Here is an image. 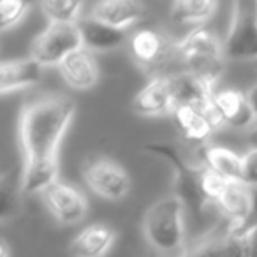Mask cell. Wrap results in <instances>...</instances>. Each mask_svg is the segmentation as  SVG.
Wrapping results in <instances>:
<instances>
[{"label": "cell", "mask_w": 257, "mask_h": 257, "mask_svg": "<svg viewBox=\"0 0 257 257\" xmlns=\"http://www.w3.org/2000/svg\"><path fill=\"white\" fill-rule=\"evenodd\" d=\"M30 6L23 0H2L0 4V27L2 30H9L18 25L25 18Z\"/></svg>", "instance_id": "cell-23"}, {"label": "cell", "mask_w": 257, "mask_h": 257, "mask_svg": "<svg viewBox=\"0 0 257 257\" xmlns=\"http://www.w3.org/2000/svg\"><path fill=\"white\" fill-rule=\"evenodd\" d=\"M62 78L76 90H88L95 86L99 79V65L93 53L86 48H79L65 57L58 65Z\"/></svg>", "instance_id": "cell-13"}, {"label": "cell", "mask_w": 257, "mask_h": 257, "mask_svg": "<svg viewBox=\"0 0 257 257\" xmlns=\"http://www.w3.org/2000/svg\"><path fill=\"white\" fill-rule=\"evenodd\" d=\"M131 57L138 64V67L145 72L157 76H168L166 72L175 65L176 60L182 62L180 57V43L169 39L159 29H140L128 39Z\"/></svg>", "instance_id": "cell-5"}, {"label": "cell", "mask_w": 257, "mask_h": 257, "mask_svg": "<svg viewBox=\"0 0 257 257\" xmlns=\"http://www.w3.org/2000/svg\"><path fill=\"white\" fill-rule=\"evenodd\" d=\"M114 231L106 224H92L79 231L69 245L72 257H104L114 243Z\"/></svg>", "instance_id": "cell-17"}, {"label": "cell", "mask_w": 257, "mask_h": 257, "mask_svg": "<svg viewBox=\"0 0 257 257\" xmlns=\"http://www.w3.org/2000/svg\"><path fill=\"white\" fill-rule=\"evenodd\" d=\"M224 55L231 60L257 58V2L241 0L234 4Z\"/></svg>", "instance_id": "cell-6"}, {"label": "cell", "mask_w": 257, "mask_h": 257, "mask_svg": "<svg viewBox=\"0 0 257 257\" xmlns=\"http://www.w3.org/2000/svg\"><path fill=\"white\" fill-rule=\"evenodd\" d=\"M0 257H9V246H8V241H6V239L0 241Z\"/></svg>", "instance_id": "cell-32"}, {"label": "cell", "mask_w": 257, "mask_h": 257, "mask_svg": "<svg viewBox=\"0 0 257 257\" xmlns=\"http://www.w3.org/2000/svg\"><path fill=\"white\" fill-rule=\"evenodd\" d=\"M182 65L187 72L215 85L224 71V43L210 29L197 27L180 43Z\"/></svg>", "instance_id": "cell-3"}, {"label": "cell", "mask_w": 257, "mask_h": 257, "mask_svg": "<svg viewBox=\"0 0 257 257\" xmlns=\"http://www.w3.org/2000/svg\"><path fill=\"white\" fill-rule=\"evenodd\" d=\"M83 176L86 185L104 199H123L131 190V176L123 166L113 159H90L83 168Z\"/></svg>", "instance_id": "cell-8"}, {"label": "cell", "mask_w": 257, "mask_h": 257, "mask_svg": "<svg viewBox=\"0 0 257 257\" xmlns=\"http://www.w3.org/2000/svg\"><path fill=\"white\" fill-rule=\"evenodd\" d=\"M246 97H248L250 107H252L253 114H255V118H257V85H253L252 88L246 92Z\"/></svg>", "instance_id": "cell-30"}, {"label": "cell", "mask_w": 257, "mask_h": 257, "mask_svg": "<svg viewBox=\"0 0 257 257\" xmlns=\"http://www.w3.org/2000/svg\"><path fill=\"white\" fill-rule=\"evenodd\" d=\"M43 67L36 58L6 60L0 65V92L9 93L20 88L32 86L43 78Z\"/></svg>", "instance_id": "cell-16"}, {"label": "cell", "mask_w": 257, "mask_h": 257, "mask_svg": "<svg viewBox=\"0 0 257 257\" xmlns=\"http://www.w3.org/2000/svg\"><path fill=\"white\" fill-rule=\"evenodd\" d=\"M246 239H248V245H250V252H252V257H257V224L253 225L250 231L245 232Z\"/></svg>", "instance_id": "cell-29"}, {"label": "cell", "mask_w": 257, "mask_h": 257, "mask_svg": "<svg viewBox=\"0 0 257 257\" xmlns=\"http://www.w3.org/2000/svg\"><path fill=\"white\" fill-rule=\"evenodd\" d=\"M145 150L171 164V168L175 169V196L182 201L183 208L192 217V220L197 225H203L204 206L208 203V197L204 196L201 185L203 166L197 168L189 164L178 148L168 143H148L145 145Z\"/></svg>", "instance_id": "cell-2"}, {"label": "cell", "mask_w": 257, "mask_h": 257, "mask_svg": "<svg viewBox=\"0 0 257 257\" xmlns=\"http://www.w3.org/2000/svg\"><path fill=\"white\" fill-rule=\"evenodd\" d=\"M224 257H252L246 234L229 232L224 236Z\"/></svg>", "instance_id": "cell-25"}, {"label": "cell", "mask_w": 257, "mask_h": 257, "mask_svg": "<svg viewBox=\"0 0 257 257\" xmlns=\"http://www.w3.org/2000/svg\"><path fill=\"white\" fill-rule=\"evenodd\" d=\"M252 189V213H250V218L246 222V225L241 229V231H232V232H239V234H245L246 231L253 227L257 224V185L255 187H250Z\"/></svg>", "instance_id": "cell-28"}, {"label": "cell", "mask_w": 257, "mask_h": 257, "mask_svg": "<svg viewBox=\"0 0 257 257\" xmlns=\"http://www.w3.org/2000/svg\"><path fill=\"white\" fill-rule=\"evenodd\" d=\"M243 182L250 187L257 185V152L248 150L243 155Z\"/></svg>", "instance_id": "cell-27"}, {"label": "cell", "mask_w": 257, "mask_h": 257, "mask_svg": "<svg viewBox=\"0 0 257 257\" xmlns=\"http://www.w3.org/2000/svg\"><path fill=\"white\" fill-rule=\"evenodd\" d=\"M83 4L76 0H48L41 4V11L50 23H76Z\"/></svg>", "instance_id": "cell-22"}, {"label": "cell", "mask_w": 257, "mask_h": 257, "mask_svg": "<svg viewBox=\"0 0 257 257\" xmlns=\"http://www.w3.org/2000/svg\"><path fill=\"white\" fill-rule=\"evenodd\" d=\"M231 180H227L225 176H222L220 173L213 171V169L203 166V175H201V185H203V192L208 197V201H215L220 197V194L224 192V189L227 187V183Z\"/></svg>", "instance_id": "cell-24"}, {"label": "cell", "mask_w": 257, "mask_h": 257, "mask_svg": "<svg viewBox=\"0 0 257 257\" xmlns=\"http://www.w3.org/2000/svg\"><path fill=\"white\" fill-rule=\"evenodd\" d=\"M213 104L218 111L222 123L234 128L250 127L255 120L252 107H250L248 97L245 92L238 88H224L215 90Z\"/></svg>", "instance_id": "cell-12"}, {"label": "cell", "mask_w": 257, "mask_h": 257, "mask_svg": "<svg viewBox=\"0 0 257 257\" xmlns=\"http://www.w3.org/2000/svg\"><path fill=\"white\" fill-rule=\"evenodd\" d=\"M43 201L60 224H78L85 218L88 204L76 187L64 182H53L43 192Z\"/></svg>", "instance_id": "cell-9"}, {"label": "cell", "mask_w": 257, "mask_h": 257, "mask_svg": "<svg viewBox=\"0 0 257 257\" xmlns=\"http://www.w3.org/2000/svg\"><path fill=\"white\" fill-rule=\"evenodd\" d=\"M78 29L81 32L83 48L90 51H109L116 50L125 43V30L113 29L106 23L93 20L90 16L79 20Z\"/></svg>", "instance_id": "cell-18"}, {"label": "cell", "mask_w": 257, "mask_h": 257, "mask_svg": "<svg viewBox=\"0 0 257 257\" xmlns=\"http://www.w3.org/2000/svg\"><path fill=\"white\" fill-rule=\"evenodd\" d=\"M171 83L169 76L152 78L133 99V109L143 116H157V114L173 113L175 109Z\"/></svg>", "instance_id": "cell-10"}, {"label": "cell", "mask_w": 257, "mask_h": 257, "mask_svg": "<svg viewBox=\"0 0 257 257\" xmlns=\"http://www.w3.org/2000/svg\"><path fill=\"white\" fill-rule=\"evenodd\" d=\"M171 114L175 125L187 141L204 143L215 131V127L206 118V114L194 106H175Z\"/></svg>", "instance_id": "cell-20"}, {"label": "cell", "mask_w": 257, "mask_h": 257, "mask_svg": "<svg viewBox=\"0 0 257 257\" xmlns=\"http://www.w3.org/2000/svg\"><path fill=\"white\" fill-rule=\"evenodd\" d=\"M217 11V2L210 0H180L171 6L169 18L176 25H201Z\"/></svg>", "instance_id": "cell-21"}, {"label": "cell", "mask_w": 257, "mask_h": 257, "mask_svg": "<svg viewBox=\"0 0 257 257\" xmlns=\"http://www.w3.org/2000/svg\"><path fill=\"white\" fill-rule=\"evenodd\" d=\"M173 99L176 106L204 107L213 100V85L203 81L197 76L183 71L178 74H169Z\"/></svg>", "instance_id": "cell-15"}, {"label": "cell", "mask_w": 257, "mask_h": 257, "mask_svg": "<svg viewBox=\"0 0 257 257\" xmlns=\"http://www.w3.org/2000/svg\"><path fill=\"white\" fill-rule=\"evenodd\" d=\"M203 166L220 173L231 182H243V155L220 145H208L199 152Z\"/></svg>", "instance_id": "cell-19"}, {"label": "cell", "mask_w": 257, "mask_h": 257, "mask_svg": "<svg viewBox=\"0 0 257 257\" xmlns=\"http://www.w3.org/2000/svg\"><path fill=\"white\" fill-rule=\"evenodd\" d=\"M83 48L78 23H50L34 39L30 57L41 65H60V62Z\"/></svg>", "instance_id": "cell-7"}, {"label": "cell", "mask_w": 257, "mask_h": 257, "mask_svg": "<svg viewBox=\"0 0 257 257\" xmlns=\"http://www.w3.org/2000/svg\"><path fill=\"white\" fill-rule=\"evenodd\" d=\"M246 143H248L250 150H255L257 152V125L248 131V134H246Z\"/></svg>", "instance_id": "cell-31"}, {"label": "cell", "mask_w": 257, "mask_h": 257, "mask_svg": "<svg viewBox=\"0 0 257 257\" xmlns=\"http://www.w3.org/2000/svg\"><path fill=\"white\" fill-rule=\"evenodd\" d=\"M76 104L65 95H46L27 104L20 114V143L23 152L22 189L43 192L57 182L58 145L67 133Z\"/></svg>", "instance_id": "cell-1"}, {"label": "cell", "mask_w": 257, "mask_h": 257, "mask_svg": "<svg viewBox=\"0 0 257 257\" xmlns=\"http://www.w3.org/2000/svg\"><path fill=\"white\" fill-rule=\"evenodd\" d=\"M185 257H224V238L208 239Z\"/></svg>", "instance_id": "cell-26"}, {"label": "cell", "mask_w": 257, "mask_h": 257, "mask_svg": "<svg viewBox=\"0 0 257 257\" xmlns=\"http://www.w3.org/2000/svg\"><path fill=\"white\" fill-rule=\"evenodd\" d=\"M217 204L231 220V231H241L252 213V189L245 182H229Z\"/></svg>", "instance_id": "cell-14"}, {"label": "cell", "mask_w": 257, "mask_h": 257, "mask_svg": "<svg viewBox=\"0 0 257 257\" xmlns=\"http://www.w3.org/2000/svg\"><path fill=\"white\" fill-rule=\"evenodd\" d=\"M90 18L125 30L147 18V8L134 0H104L92 6Z\"/></svg>", "instance_id": "cell-11"}, {"label": "cell", "mask_w": 257, "mask_h": 257, "mask_svg": "<svg viewBox=\"0 0 257 257\" xmlns=\"http://www.w3.org/2000/svg\"><path fill=\"white\" fill-rule=\"evenodd\" d=\"M183 208L176 196L157 201L145 215L143 229L148 243L162 253L178 252L183 245Z\"/></svg>", "instance_id": "cell-4"}]
</instances>
